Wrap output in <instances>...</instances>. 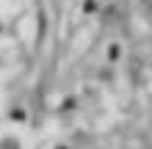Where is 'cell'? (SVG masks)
<instances>
[{"label": "cell", "mask_w": 152, "mask_h": 149, "mask_svg": "<svg viewBox=\"0 0 152 149\" xmlns=\"http://www.w3.org/2000/svg\"><path fill=\"white\" fill-rule=\"evenodd\" d=\"M141 6H144V8H149V11H152V0H141Z\"/></svg>", "instance_id": "1"}]
</instances>
